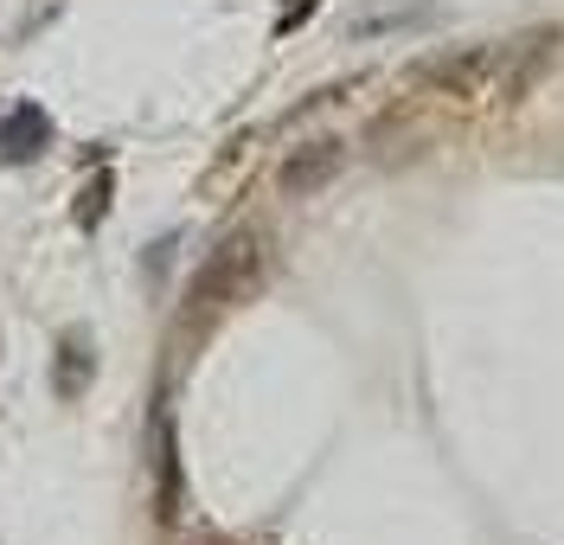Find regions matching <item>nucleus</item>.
Here are the masks:
<instances>
[{
    "mask_svg": "<svg viewBox=\"0 0 564 545\" xmlns=\"http://www.w3.org/2000/svg\"><path fill=\"white\" fill-rule=\"evenodd\" d=\"M257 276H263V238H257V231H231V238L199 263V276H193V290H186V308H193V315H218V308L245 302V295L257 290Z\"/></svg>",
    "mask_w": 564,
    "mask_h": 545,
    "instance_id": "nucleus-1",
    "label": "nucleus"
},
{
    "mask_svg": "<svg viewBox=\"0 0 564 545\" xmlns=\"http://www.w3.org/2000/svg\"><path fill=\"white\" fill-rule=\"evenodd\" d=\"M340 161H347V148H340V142H308V148H295V154L282 161L276 186L289 193V199H315L321 186L340 174Z\"/></svg>",
    "mask_w": 564,
    "mask_h": 545,
    "instance_id": "nucleus-2",
    "label": "nucleus"
},
{
    "mask_svg": "<svg viewBox=\"0 0 564 545\" xmlns=\"http://www.w3.org/2000/svg\"><path fill=\"white\" fill-rule=\"evenodd\" d=\"M488 72H494V52L488 45H468V52H449V58H430L417 77L430 90H443V97H475L488 84Z\"/></svg>",
    "mask_w": 564,
    "mask_h": 545,
    "instance_id": "nucleus-3",
    "label": "nucleus"
},
{
    "mask_svg": "<svg viewBox=\"0 0 564 545\" xmlns=\"http://www.w3.org/2000/svg\"><path fill=\"white\" fill-rule=\"evenodd\" d=\"M154 513L180 520V443H174V417H154Z\"/></svg>",
    "mask_w": 564,
    "mask_h": 545,
    "instance_id": "nucleus-4",
    "label": "nucleus"
},
{
    "mask_svg": "<svg viewBox=\"0 0 564 545\" xmlns=\"http://www.w3.org/2000/svg\"><path fill=\"white\" fill-rule=\"evenodd\" d=\"M45 142H52V116L39 103H20L0 122V154L7 161H33V154H45Z\"/></svg>",
    "mask_w": 564,
    "mask_h": 545,
    "instance_id": "nucleus-5",
    "label": "nucleus"
},
{
    "mask_svg": "<svg viewBox=\"0 0 564 545\" xmlns=\"http://www.w3.org/2000/svg\"><path fill=\"white\" fill-rule=\"evenodd\" d=\"M90 347H84V334H65V347H58V379H52V385H58V399H77V392H84V379H90Z\"/></svg>",
    "mask_w": 564,
    "mask_h": 545,
    "instance_id": "nucleus-6",
    "label": "nucleus"
},
{
    "mask_svg": "<svg viewBox=\"0 0 564 545\" xmlns=\"http://www.w3.org/2000/svg\"><path fill=\"white\" fill-rule=\"evenodd\" d=\"M104 199H109V174H97V186H90L84 206H77V225H97V218H104Z\"/></svg>",
    "mask_w": 564,
    "mask_h": 545,
    "instance_id": "nucleus-7",
    "label": "nucleus"
},
{
    "mask_svg": "<svg viewBox=\"0 0 564 545\" xmlns=\"http://www.w3.org/2000/svg\"><path fill=\"white\" fill-rule=\"evenodd\" d=\"M308 13H315V0H289V7H282V20H276V33H295Z\"/></svg>",
    "mask_w": 564,
    "mask_h": 545,
    "instance_id": "nucleus-8",
    "label": "nucleus"
}]
</instances>
